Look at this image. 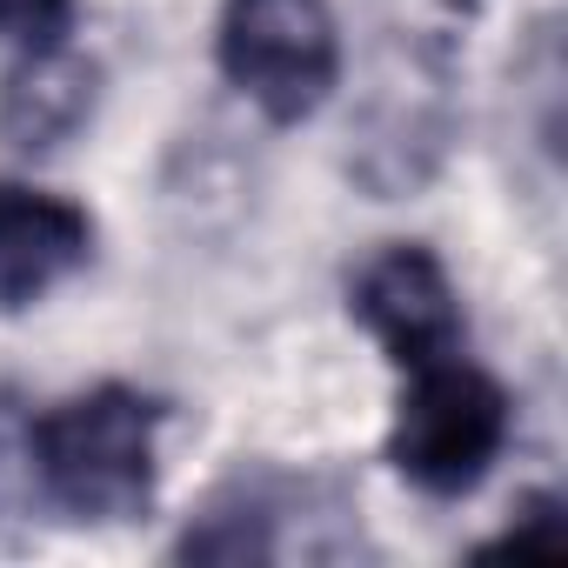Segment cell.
<instances>
[{"mask_svg":"<svg viewBox=\"0 0 568 568\" xmlns=\"http://www.w3.org/2000/svg\"><path fill=\"white\" fill-rule=\"evenodd\" d=\"M168 408L128 382L81 388L54 408H28V488L34 508L74 528L141 521L154 508Z\"/></svg>","mask_w":568,"mask_h":568,"instance_id":"6da1fadb","label":"cell"},{"mask_svg":"<svg viewBox=\"0 0 568 568\" xmlns=\"http://www.w3.org/2000/svg\"><path fill=\"white\" fill-rule=\"evenodd\" d=\"M395 375H402V395H395V422H388V468L428 501L475 495L495 475V462L508 455L515 395L468 348L428 355Z\"/></svg>","mask_w":568,"mask_h":568,"instance_id":"7a4b0ae2","label":"cell"},{"mask_svg":"<svg viewBox=\"0 0 568 568\" xmlns=\"http://www.w3.org/2000/svg\"><path fill=\"white\" fill-rule=\"evenodd\" d=\"M214 61L241 101H254L274 128H295L322 114L342 81V28L328 0H227Z\"/></svg>","mask_w":568,"mask_h":568,"instance_id":"3957f363","label":"cell"},{"mask_svg":"<svg viewBox=\"0 0 568 568\" xmlns=\"http://www.w3.org/2000/svg\"><path fill=\"white\" fill-rule=\"evenodd\" d=\"M348 315L375 335V348L395 368L468 348L462 295H455L442 254L422 247V241H388L382 254L362 261V274L348 281Z\"/></svg>","mask_w":568,"mask_h":568,"instance_id":"277c9868","label":"cell"},{"mask_svg":"<svg viewBox=\"0 0 568 568\" xmlns=\"http://www.w3.org/2000/svg\"><path fill=\"white\" fill-rule=\"evenodd\" d=\"M94 261V214L34 181H0V315L41 308Z\"/></svg>","mask_w":568,"mask_h":568,"instance_id":"5b68a950","label":"cell"},{"mask_svg":"<svg viewBox=\"0 0 568 568\" xmlns=\"http://www.w3.org/2000/svg\"><path fill=\"white\" fill-rule=\"evenodd\" d=\"M94 61H81L68 41L21 54V68L0 88V134H8L21 154H48L61 141L81 134V121L94 114Z\"/></svg>","mask_w":568,"mask_h":568,"instance_id":"8992f818","label":"cell"},{"mask_svg":"<svg viewBox=\"0 0 568 568\" xmlns=\"http://www.w3.org/2000/svg\"><path fill=\"white\" fill-rule=\"evenodd\" d=\"M274 521H281L274 481L267 475H254V481L241 475V481L214 488V501L181 528L174 561H274L281 555Z\"/></svg>","mask_w":568,"mask_h":568,"instance_id":"52a82bcc","label":"cell"},{"mask_svg":"<svg viewBox=\"0 0 568 568\" xmlns=\"http://www.w3.org/2000/svg\"><path fill=\"white\" fill-rule=\"evenodd\" d=\"M81 21V0H0V41L21 48V54H41V48H61Z\"/></svg>","mask_w":568,"mask_h":568,"instance_id":"ba28073f","label":"cell"},{"mask_svg":"<svg viewBox=\"0 0 568 568\" xmlns=\"http://www.w3.org/2000/svg\"><path fill=\"white\" fill-rule=\"evenodd\" d=\"M528 548H541V555H561L568 548V508H561V495H528L515 508V521L481 555H528Z\"/></svg>","mask_w":568,"mask_h":568,"instance_id":"9c48e42d","label":"cell"},{"mask_svg":"<svg viewBox=\"0 0 568 568\" xmlns=\"http://www.w3.org/2000/svg\"><path fill=\"white\" fill-rule=\"evenodd\" d=\"M34 488H28V408L0 395V521L28 515Z\"/></svg>","mask_w":568,"mask_h":568,"instance_id":"30bf717a","label":"cell"}]
</instances>
